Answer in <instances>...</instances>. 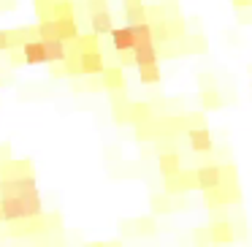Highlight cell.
I'll return each mask as SVG.
<instances>
[{"label":"cell","instance_id":"cell-1","mask_svg":"<svg viewBox=\"0 0 252 247\" xmlns=\"http://www.w3.org/2000/svg\"><path fill=\"white\" fill-rule=\"evenodd\" d=\"M103 55H100V49L95 52H79L76 55V71L84 73V76H100V71H103Z\"/></svg>","mask_w":252,"mask_h":247},{"label":"cell","instance_id":"cell-2","mask_svg":"<svg viewBox=\"0 0 252 247\" xmlns=\"http://www.w3.org/2000/svg\"><path fill=\"white\" fill-rule=\"evenodd\" d=\"M222 182H225V174H222V169H220V166H201V169L195 171V185L201 187L203 193L220 187Z\"/></svg>","mask_w":252,"mask_h":247},{"label":"cell","instance_id":"cell-3","mask_svg":"<svg viewBox=\"0 0 252 247\" xmlns=\"http://www.w3.org/2000/svg\"><path fill=\"white\" fill-rule=\"evenodd\" d=\"M192 185H195V174H190V171H176V174L165 176V193H168V196L185 193V190H190Z\"/></svg>","mask_w":252,"mask_h":247},{"label":"cell","instance_id":"cell-4","mask_svg":"<svg viewBox=\"0 0 252 247\" xmlns=\"http://www.w3.org/2000/svg\"><path fill=\"white\" fill-rule=\"evenodd\" d=\"M22 60L28 66H41V63H49L46 60V49H44V41L41 38H30L22 44Z\"/></svg>","mask_w":252,"mask_h":247},{"label":"cell","instance_id":"cell-5","mask_svg":"<svg viewBox=\"0 0 252 247\" xmlns=\"http://www.w3.org/2000/svg\"><path fill=\"white\" fill-rule=\"evenodd\" d=\"M109 35H111V46H114V52H130L133 44H136L133 25H125V28H114Z\"/></svg>","mask_w":252,"mask_h":247},{"label":"cell","instance_id":"cell-6","mask_svg":"<svg viewBox=\"0 0 252 247\" xmlns=\"http://www.w3.org/2000/svg\"><path fill=\"white\" fill-rule=\"evenodd\" d=\"M187 139H190L192 152H209V149H212V133H209V128H203V125L190 128V131H187Z\"/></svg>","mask_w":252,"mask_h":247},{"label":"cell","instance_id":"cell-7","mask_svg":"<svg viewBox=\"0 0 252 247\" xmlns=\"http://www.w3.org/2000/svg\"><path fill=\"white\" fill-rule=\"evenodd\" d=\"M44 41V49H46V60L49 63H65L68 57V44L63 38H57V35H52V38H41Z\"/></svg>","mask_w":252,"mask_h":247},{"label":"cell","instance_id":"cell-8","mask_svg":"<svg viewBox=\"0 0 252 247\" xmlns=\"http://www.w3.org/2000/svg\"><path fill=\"white\" fill-rule=\"evenodd\" d=\"M90 28H93L95 35H109L114 30V19H111L109 8H100V11L90 14Z\"/></svg>","mask_w":252,"mask_h":247},{"label":"cell","instance_id":"cell-9","mask_svg":"<svg viewBox=\"0 0 252 247\" xmlns=\"http://www.w3.org/2000/svg\"><path fill=\"white\" fill-rule=\"evenodd\" d=\"M55 22H57V38H63L65 44H73L82 35V30H79L73 17H55Z\"/></svg>","mask_w":252,"mask_h":247},{"label":"cell","instance_id":"cell-10","mask_svg":"<svg viewBox=\"0 0 252 247\" xmlns=\"http://www.w3.org/2000/svg\"><path fill=\"white\" fill-rule=\"evenodd\" d=\"M160 52H158V44H149V46H138L133 49V66L141 68V66H149V63H158Z\"/></svg>","mask_w":252,"mask_h":247},{"label":"cell","instance_id":"cell-11","mask_svg":"<svg viewBox=\"0 0 252 247\" xmlns=\"http://www.w3.org/2000/svg\"><path fill=\"white\" fill-rule=\"evenodd\" d=\"M100 82L106 90H122L125 87V76H122V68H109V71H100Z\"/></svg>","mask_w":252,"mask_h":247},{"label":"cell","instance_id":"cell-12","mask_svg":"<svg viewBox=\"0 0 252 247\" xmlns=\"http://www.w3.org/2000/svg\"><path fill=\"white\" fill-rule=\"evenodd\" d=\"M160 174L163 176H171V174H176V171H182V158L176 152H165V155H160Z\"/></svg>","mask_w":252,"mask_h":247},{"label":"cell","instance_id":"cell-13","mask_svg":"<svg viewBox=\"0 0 252 247\" xmlns=\"http://www.w3.org/2000/svg\"><path fill=\"white\" fill-rule=\"evenodd\" d=\"M160 79H163V73H160L158 63H149V66L138 68V82L141 84H160Z\"/></svg>","mask_w":252,"mask_h":247},{"label":"cell","instance_id":"cell-14","mask_svg":"<svg viewBox=\"0 0 252 247\" xmlns=\"http://www.w3.org/2000/svg\"><path fill=\"white\" fill-rule=\"evenodd\" d=\"M73 44H76V52H73V55H79V52H95L98 49V35H79L76 41H73Z\"/></svg>","mask_w":252,"mask_h":247},{"label":"cell","instance_id":"cell-15","mask_svg":"<svg viewBox=\"0 0 252 247\" xmlns=\"http://www.w3.org/2000/svg\"><path fill=\"white\" fill-rule=\"evenodd\" d=\"M125 17H127V25H136L147 19V11H144L141 3H136V6H125Z\"/></svg>","mask_w":252,"mask_h":247},{"label":"cell","instance_id":"cell-16","mask_svg":"<svg viewBox=\"0 0 252 247\" xmlns=\"http://www.w3.org/2000/svg\"><path fill=\"white\" fill-rule=\"evenodd\" d=\"M212 239L214 242H230V239H233L228 223H217V225H214V228H212Z\"/></svg>","mask_w":252,"mask_h":247},{"label":"cell","instance_id":"cell-17","mask_svg":"<svg viewBox=\"0 0 252 247\" xmlns=\"http://www.w3.org/2000/svg\"><path fill=\"white\" fill-rule=\"evenodd\" d=\"M201 101H203L206 109H220V106H222V98H220L217 90H206V93L201 95Z\"/></svg>","mask_w":252,"mask_h":247},{"label":"cell","instance_id":"cell-18","mask_svg":"<svg viewBox=\"0 0 252 247\" xmlns=\"http://www.w3.org/2000/svg\"><path fill=\"white\" fill-rule=\"evenodd\" d=\"M8 49H11V33L0 30V52H8Z\"/></svg>","mask_w":252,"mask_h":247},{"label":"cell","instance_id":"cell-19","mask_svg":"<svg viewBox=\"0 0 252 247\" xmlns=\"http://www.w3.org/2000/svg\"><path fill=\"white\" fill-rule=\"evenodd\" d=\"M84 6H87L90 14L100 11V8H106V0H84Z\"/></svg>","mask_w":252,"mask_h":247},{"label":"cell","instance_id":"cell-20","mask_svg":"<svg viewBox=\"0 0 252 247\" xmlns=\"http://www.w3.org/2000/svg\"><path fill=\"white\" fill-rule=\"evenodd\" d=\"M136 3H141V0H125V6H136Z\"/></svg>","mask_w":252,"mask_h":247},{"label":"cell","instance_id":"cell-21","mask_svg":"<svg viewBox=\"0 0 252 247\" xmlns=\"http://www.w3.org/2000/svg\"><path fill=\"white\" fill-rule=\"evenodd\" d=\"M0 220H3V207H0Z\"/></svg>","mask_w":252,"mask_h":247}]
</instances>
